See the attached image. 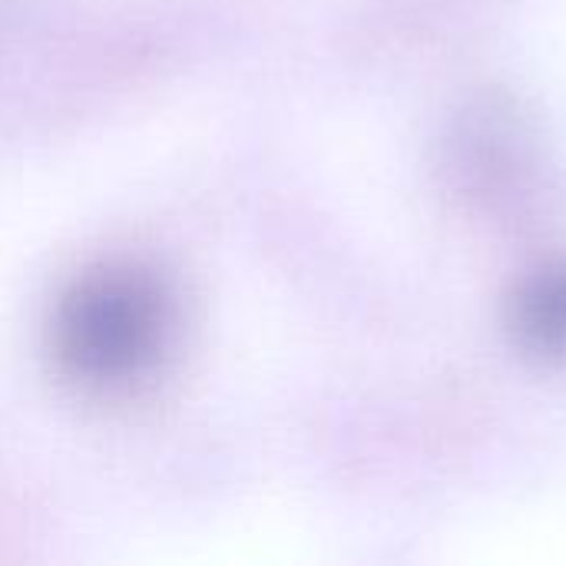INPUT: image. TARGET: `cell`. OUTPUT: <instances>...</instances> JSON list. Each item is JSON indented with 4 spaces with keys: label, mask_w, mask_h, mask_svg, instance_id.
<instances>
[{
    "label": "cell",
    "mask_w": 566,
    "mask_h": 566,
    "mask_svg": "<svg viewBox=\"0 0 566 566\" xmlns=\"http://www.w3.org/2000/svg\"><path fill=\"white\" fill-rule=\"evenodd\" d=\"M176 342V298L139 265H103L80 279L56 312L53 348L90 391L123 395L149 381Z\"/></svg>",
    "instance_id": "obj_1"
},
{
    "label": "cell",
    "mask_w": 566,
    "mask_h": 566,
    "mask_svg": "<svg viewBox=\"0 0 566 566\" xmlns=\"http://www.w3.org/2000/svg\"><path fill=\"white\" fill-rule=\"evenodd\" d=\"M524 332L547 352H566V279L537 282L524 302Z\"/></svg>",
    "instance_id": "obj_2"
}]
</instances>
